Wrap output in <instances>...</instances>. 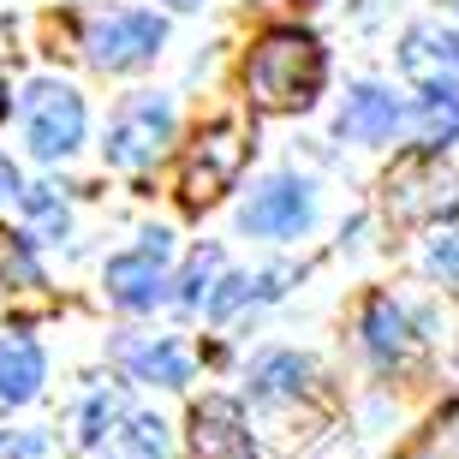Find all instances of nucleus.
I'll list each match as a JSON object with an SVG mask.
<instances>
[{
  "label": "nucleus",
  "instance_id": "nucleus-22",
  "mask_svg": "<svg viewBox=\"0 0 459 459\" xmlns=\"http://www.w3.org/2000/svg\"><path fill=\"white\" fill-rule=\"evenodd\" d=\"M173 6H204V0H173Z\"/></svg>",
  "mask_w": 459,
  "mask_h": 459
},
{
  "label": "nucleus",
  "instance_id": "nucleus-21",
  "mask_svg": "<svg viewBox=\"0 0 459 459\" xmlns=\"http://www.w3.org/2000/svg\"><path fill=\"white\" fill-rule=\"evenodd\" d=\"M0 119H6V78H0Z\"/></svg>",
  "mask_w": 459,
  "mask_h": 459
},
{
  "label": "nucleus",
  "instance_id": "nucleus-8",
  "mask_svg": "<svg viewBox=\"0 0 459 459\" xmlns=\"http://www.w3.org/2000/svg\"><path fill=\"white\" fill-rule=\"evenodd\" d=\"M168 233H150V245L132 256H114L108 263V292H114L126 310H150L155 299H161V287H168V274H161V263H168Z\"/></svg>",
  "mask_w": 459,
  "mask_h": 459
},
{
  "label": "nucleus",
  "instance_id": "nucleus-2",
  "mask_svg": "<svg viewBox=\"0 0 459 459\" xmlns=\"http://www.w3.org/2000/svg\"><path fill=\"white\" fill-rule=\"evenodd\" d=\"M245 155H251V143H245V132H238L233 119L204 126V132L191 137V150H186V168H179V197H186L191 209L215 204V197L238 179Z\"/></svg>",
  "mask_w": 459,
  "mask_h": 459
},
{
  "label": "nucleus",
  "instance_id": "nucleus-18",
  "mask_svg": "<svg viewBox=\"0 0 459 459\" xmlns=\"http://www.w3.org/2000/svg\"><path fill=\"white\" fill-rule=\"evenodd\" d=\"M221 269V256L215 251H204L197 263H191V274H186V305H204V292H209V274Z\"/></svg>",
  "mask_w": 459,
  "mask_h": 459
},
{
  "label": "nucleus",
  "instance_id": "nucleus-15",
  "mask_svg": "<svg viewBox=\"0 0 459 459\" xmlns=\"http://www.w3.org/2000/svg\"><path fill=\"white\" fill-rule=\"evenodd\" d=\"M459 137V96H424L418 108V150L436 155Z\"/></svg>",
  "mask_w": 459,
  "mask_h": 459
},
{
  "label": "nucleus",
  "instance_id": "nucleus-10",
  "mask_svg": "<svg viewBox=\"0 0 459 459\" xmlns=\"http://www.w3.org/2000/svg\"><path fill=\"white\" fill-rule=\"evenodd\" d=\"M305 221H310V186H299V179H269L245 209V227L263 238H292Z\"/></svg>",
  "mask_w": 459,
  "mask_h": 459
},
{
  "label": "nucleus",
  "instance_id": "nucleus-5",
  "mask_svg": "<svg viewBox=\"0 0 459 459\" xmlns=\"http://www.w3.org/2000/svg\"><path fill=\"white\" fill-rule=\"evenodd\" d=\"M173 137V108L161 96H132L108 126V161L114 168H150Z\"/></svg>",
  "mask_w": 459,
  "mask_h": 459
},
{
  "label": "nucleus",
  "instance_id": "nucleus-11",
  "mask_svg": "<svg viewBox=\"0 0 459 459\" xmlns=\"http://www.w3.org/2000/svg\"><path fill=\"white\" fill-rule=\"evenodd\" d=\"M394 126H400V102H394L388 90L358 84L352 96H346L341 137H352V143H382V137H394Z\"/></svg>",
  "mask_w": 459,
  "mask_h": 459
},
{
  "label": "nucleus",
  "instance_id": "nucleus-19",
  "mask_svg": "<svg viewBox=\"0 0 459 459\" xmlns=\"http://www.w3.org/2000/svg\"><path fill=\"white\" fill-rule=\"evenodd\" d=\"M429 269L459 281V238H436V245H429Z\"/></svg>",
  "mask_w": 459,
  "mask_h": 459
},
{
  "label": "nucleus",
  "instance_id": "nucleus-16",
  "mask_svg": "<svg viewBox=\"0 0 459 459\" xmlns=\"http://www.w3.org/2000/svg\"><path fill=\"white\" fill-rule=\"evenodd\" d=\"M114 459H168V424L161 418H132L108 447Z\"/></svg>",
  "mask_w": 459,
  "mask_h": 459
},
{
  "label": "nucleus",
  "instance_id": "nucleus-4",
  "mask_svg": "<svg viewBox=\"0 0 459 459\" xmlns=\"http://www.w3.org/2000/svg\"><path fill=\"white\" fill-rule=\"evenodd\" d=\"M24 137H30V150L48 155V161L78 150V137H84V102H78V90L54 84V78L24 90Z\"/></svg>",
  "mask_w": 459,
  "mask_h": 459
},
{
  "label": "nucleus",
  "instance_id": "nucleus-7",
  "mask_svg": "<svg viewBox=\"0 0 459 459\" xmlns=\"http://www.w3.org/2000/svg\"><path fill=\"white\" fill-rule=\"evenodd\" d=\"M400 66H406L411 84H424V96H459V42L442 30H418L406 36V48H400Z\"/></svg>",
  "mask_w": 459,
  "mask_h": 459
},
{
  "label": "nucleus",
  "instance_id": "nucleus-23",
  "mask_svg": "<svg viewBox=\"0 0 459 459\" xmlns=\"http://www.w3.org/2000/svg\"><path fill=\"white\" fill-rule=\"evenodd\" d=\"M454 18H459V0H454Z\"/></svg>",
  "mask_w": 459,
  "mask_h": 459
},
{
  "label": "nucleus",
  "instance_id": "nucleus-14",
  "mask_svg": "<svg viewBox=\"0 0 459 459\" xmlns=\"http://www.w3.org/2000/svg\"><path fill=\"white\" fill-rule=\"evenodd\" d=\"M364 341H370V352L382 358V364L406 358V352H411V323H406V310L394 305V299H370V310H364Z\"/></svg>",
  "mask_w": 459,
  "mask_h": 459
},
{
  "label": "nucleus",
  "instance_id": "nucleus-6",
  "mask_svg": "<svg viewBox=\"0 0 459 459\" xmlns=\"http://www.w3.org/2000/svg\"><path fill=\"white\" fill-rule=\"evenodd\" d=\"M161 18L155 13H108V18H96L90 24V60L96 66H108V72H132V66H143V60H155V48H161Z\"/></svg>",
  "mask_w": 459,
  "mask_h": 459
},
{
  "label": "nucleus",
  "instance_id": "nucleus-17",
  "mask_svg": "<svg viewBox=\"0 0 459 459\" xmlns=\"http://www.w3.org/2000/svg\"><path fill=\"white\" fill-rule=\"evenodd\" d=\"M256 382H263V394H292L299 382H305V364L281 352V358H269V364L256 370Z\"/></svg>",
  "mask_w": 459,
  "mask_h": 459
},
{
  "label": "nucleus",
  "instance_id": "nucleus-9",
  "mask_svg": "<svg viewBox=\"0 0 459 459\" xmlns=\"http://www.w3.org/2000/svg\"><path fill=\"white\" fill-rule=\"evenodd\" d=\"M191 459H256L233 400H204L191 411Z\"/></svg>",
  "mask_w": 459,
  "mask_h": 459
},
{
  "label": "nucleus",
  "instance_id": "nucleus-12",
  "mask_svg": "<svg viewBox=\"0 0 459 459\" xmlns=\"http://www.w3.org/2000/svg\"><path fill=\"white\" fill-rule=\"evenodd\" d=\"M119 364H126L137 382H161V388H179L191 376L186 352L173 341H119Z\"/></svg>",
  "mask_w": 459,
  "mask_h": 459
},
{
  "label": "nucleus",
  "instance_id": "nucleus-3",
  "mask_svg": "<svg viewBox=\"0 0 459 459\" xmlns=\"http://www.w3.org/2000/svg\"><path fill=\"white\" fill-rule=\"evenodd\" d=\"M459 209V179L436 155H411L388 173V215L394 221H442Z\"/></svg>",
  "mask_w": 459,
  "mask_h": 459
},
{
  "label": "nucleus",
  "instance_id": "nucleus-20",
  "mask_svg": "<svg viewBox=\"0 0 459 459\" xmlns=\"http://www.w3.org/2000/svg\"><path fill=\"white\" fill-rule=\"evenodd\" d=\"M18 191V173H13V161H0V197H13Z\"/></svg>",
  "mask_w": 459,
  "mask_h": 459
},
{
  "label": "nucleus",
  "instance_id": "nucleus-1",
  "mask_svg": "<svg viewBox=\"0 0 459 459\" xmlns=\"http://www.w3.org/2000/svg\"><path fill=\"white\" fill-rule=\"evenodd\" d=\"M323 42L299 24L287 30H269L263 42L251 48L245 60V90H251L256 108H269V114H292V108H310V96L323 90Z\"/></svg>",
  "mask_w": 459,
  "mask_h": 459
},
{
  "label": "nucleus",
  "instance_id": "nucleus-13",
  "mask_svg": "<svg viewBox=\"0 0 459 459\" xmlns=\"http://www.w3.org/2000/svg\"><path fill=\"white\" fill-rule=\"evenodd\" d=\"M42 388V352L24 334H6L0 341V400H30Z\"/></svg>",
  "mask_w": 459,
  "mask_h": 459
}]
</instances>
